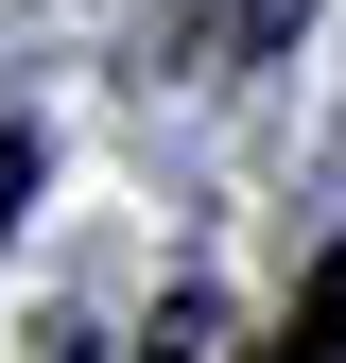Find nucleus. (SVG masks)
Segmentation results:
<instances>
[{
    "instance_id": "1",
    "label": "nucleus",
    "mask_w": 346,
    "mask_h": 363,
    "mask_svg": "<svg viewBox=\"0 0 346 363\" xmlns=\"http://www.w3.org/2000/svg\"><path fill=\"white\" fill-rule=\"evenodd\" d=\"M312 35V0H191V52L208 69H260V52H294Z\"/></svg>"
},
{
    "instance_id": "2",
    "label": "nucleus",
    "mask_w": 346,
    "mask_h": 363,
    "mask_svg": "<svg viewBox=\"0 0 346 363\" xmlns=\"http://www.w3.org/2000/svg\"><path fill=\"white\" fill-rule=\"evenodd\" d=\"M260 363H346V242L294 277V311H277V346H260Z\"/></svg>"
},
{
    "instance_id": "3",
    "label": "nucleus",
    "mask_w": 346,
    "mask_h": 363,
    "mask_svg": "<svg viewBox=\"0 0 346 363\" xmlns=\"http://www.w3.org/2000/svg\"><path fill=\"white\" fill-rule=\"evenodd\" d=\"M139 363H208V294H173V311H156V346H139Z\"/></svg>"
},
{
    "instance_id": "4",
    "label": "nucleus",
    "mask_w": 346,
    "mask_h": 363,
    "mask_svg": "<svg viewBox=\"0 0 346 363\" xmlns=\"http://www.w3.org/2000/svg\"><path fill=\"white\" fill-rule=\"evenodd\" d=\"M18 191H35V139H0V242H18Z\"/></svg>"
}]
</instances>
